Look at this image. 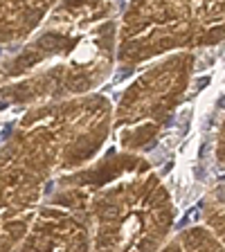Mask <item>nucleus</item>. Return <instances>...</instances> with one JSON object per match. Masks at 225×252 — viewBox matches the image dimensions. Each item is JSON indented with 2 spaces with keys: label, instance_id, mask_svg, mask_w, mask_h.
I'll list each match as a JSON object with an SVG mask.
<instances>
[{
  "label": "nucleus",
  "instance_id": "obj_1",
  "mask_svg": "<svg viewBox=\"0 0 225 252\" xmlns=\"http://www.w3.org/2000/svg\"><path fill=\"white\" fill-rule=\"evenodd\" d=\"M207 84H210V79L205 77V79H200V81H198V84H196V86H198V88H205V86H207Z\"/></svg>",
  "mask_w": 225,
  "mask_h": 252
},
{
  "label": "nucleus",
  "instance_id": "obj_2",
  "mask_svg": "<svg viewBox=\"0 0 225 252\" xmlns=\"http://www.w3.org/2000/svg\"><path fill=\"white\" fill-rule=\"evenodd\" d=\"M0 54H2V50H0Z\"/></svg>",
  "mask_w": 225,
  "mask_h": 252
}]
</instances>
